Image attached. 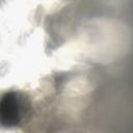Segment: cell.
Instances as JSON below:
<instances>
[{"mask_svg":"<svg viewBox=\"0 0 133 133\" xmlns=\"http://www.w3.org/2000/svg\"><path fill=\"white\" fill-rule=\"evenodd\" d=\"M25 111V102L21 95L9 92L0 99V123L14 126L20 123Z\"/></svg>","mask_w":133,"mask_h":133,"instance_id":"6da1fadb","label":"cell"}]
</instances>
